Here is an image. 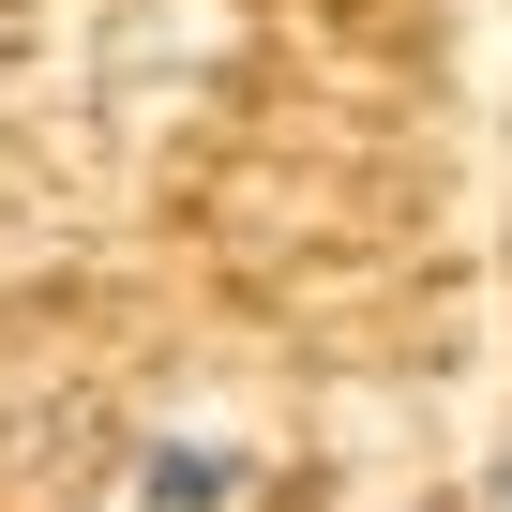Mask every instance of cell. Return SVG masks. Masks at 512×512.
I'll return each mask as SVG.
<instances>
[{
  "mask_svg": "<svg viewBox=\"0 0 512 512\" xmlns=\"http://www.w3.org/2000/svg\"><path fill=\"white\" fill-rule=\"evenodd\" d=\"M121 512H241V452L226 437H136Z\"/></svg>",
  "mask_w": 512,
  "mask_h": 512,
  "instance_id": "6da1fadb",
  "label": "cell"
},
{
  "mask_svg": "<svg viewBox=\"0 0 512 512\" xmlns=\"http://www.w3.org/2000/svg\"><path fill=\"white\" fill-rule=\"evenodd\" d=\"M497 512H512V467H497Z\"/></svg>",
  "mask_w": 512,
  "mask_h": 512,
  "instance_id": "7a4b0ae2",
  "label": "cell"
}]
</instances>
